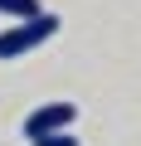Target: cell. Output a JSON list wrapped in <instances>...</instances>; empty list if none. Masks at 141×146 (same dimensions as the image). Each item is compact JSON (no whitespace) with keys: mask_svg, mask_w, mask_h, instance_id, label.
I'll use <instances>...</instances> for the list:
<instances>
[{"mask_svg":"<svg viewBox=\"0 0 141 146\" xmlns=\"http://www.w3.org/2000/svg\"><path fill=\"white\" fill-rule=\"evenodd\" d=\"M54 34H58V15H49V10H39L34 20H15L5 34H0V58H24L39 44H49Z\"/></svg>","mask_w":141,"mask_h":146,"instance_id":"6da1fadb","label":"cell"},{"mask_svg":"<svg viewBox=\"0 0 141 146\" xmlns=\"http://www.w3.org/2000/svg\"><path fill=\"white\" fill-rule=\"evenodd\" d=\"M78 122V107L73 102H44V107H34L29 117H24V136H44V131H63V127H73Z\"/></svg>","mask_w":141,"mask_h":146,"instance_id":"7a4b0ae2","label":"cell"},{"mask_svg":"<svg viewBox=\"0 0 141 146\" xmlns=\"http://www.w3.org/2000/svg\"><path fill=\"white\" fill-rule=\"evenodd\" d=\"M44 5L39 0H0V15H10V20H34Z\"/></svg>","mask_w":141,"mask_h":146,"instance_id":"3957f363","label":"cell"},{"mask_svg":"<svg viewBox=\"0 0 141 146\" xmlns=\"http://www.w3.org/2000/svg\"><path fill=\"white\" fill-rule=\"evenodd\" d=\"M29 146H83L73 136V127H63V131H44V136H29Z\"/></svg>","mask_w":141,"mask_h":146,"instance_id":"277c9868","label":"cell"}]
</instances>
